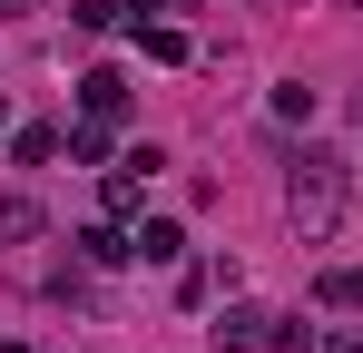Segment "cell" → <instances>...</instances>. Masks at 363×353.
Wrapping results in <instances>:
<instances>
[{"instance_id": "6", "label": "cell", "mask_w": 363, "mask_h": 353, "mask_svg": "<svg viewBox=\"0 0 363 353\" xmlns=\"http://www.w3.org/2000/svg\"><path fill=\"white\" fill-rule=\"evenodd\" d=\"M138 255H147V265H177V255H186V226H177V216H147V226H138Z\"/></svg>"}, {"instance_id": "12", "label": "cell", "mask_w": 363, "mask_h": 353, "mask_svg": "<svg viewBox=\"0 0 363 353\" xmlns=\"http://www.w3.org/2000/svg\"><path fill=\"white\" fill-rule=\"evenodd\" d=\"M138 40H147V59H167V69L186 59V30H157V20H138Z\"/></svg>"}, {"instance_id": "13", "label": "cell", "mask_w": 363, "mask_h": 353, "mask_svg": "<svg viewBox=\"0 0 363 353\" xmlns=\"http://www.w3.org/2000/svg\"><path fill=\"white\" fill-rule=\"evenodd\" d=\"M69 20H79V30H118V20H128V0H79Z\"/></svg>"}, {"instance_id": "7", "label": "cell", "mask_w": 363, "mask_h": 353, "mask_svg": "<svg viewBox=\"0 0 363 353\" xmlns=\"http://www.w3.org/2000/svg\"><path fill=\"white\" fill-rule=\"evenodd\" d=\"M314 304H324V314H354L363 304V265H334V275L314 285Z\"/></svg>"}, {"instance_id": "5", "label": "cell", "mask_w": 363, "mask_h": 353, "mask_svg": "<svg viewBox=\"0 0 363 353\" xmlns=\"http://www.w3.org/2000/svg\"><path fill=\"white\" fill-rule=\"evenodd\" d=\"M69 245H79L89 265H128V255H138V235H118V226H79Z\"/></svg>"}, {"instance_id": "15", "label": "cell", "mask_w": 363, "mask_h": 353, "mask_svg": "<svg viewBox=\"0 0 363 353\" xmlns=\"http://www.w3.org/2000/svg\"><path fill=\"white\" fill-rule=\"evenodd\" d=\"M354 118H363V99H354Z\"/></svg>"}, {"instance_id": "9", "label": "cell", "mask_w": 363, "mask_h": 353, "mask_svg": "<svg viewBox=\"0 0 363 353\" xmlns=\"http://www.w3.org/2000/svg\"><path fill=\"white\" fill-rule=\"evenodd\" d=\"M40 235V206L30 196H0V245H30Z\"/></svg>"}, {"instance_id": "1", "label": "cell", "mask_w": 363, "mask_h": 353, "mask_svg": "<svg viewBox=\"0 0 363 353\" xmlns=\"http://www.w3.org/2000/svg\"><path fill=\"white\" fill-rule=\"evenodd\" d=\"M285 216H295L304 245L334 235V216H344V157H334V147H304V157H295V176H285Z\"/></svg>"}, {"instance_id": "14", "label": "cell", "mask_w": 363, "mask_h": 353, "mask_svg": "<svg viewBox=\"0 0 363 353\" xmlns=\"http://www.w3.org/2000/svg\"><path fill=\"white\" fill-rule=\"evenodd\" d=\"M324 353H363V334H344V344H324Z\"/></svg>"}, {"instance_id": "4", "label": "cell", "mask_w": 363, "mask_h": 353, "mask_svg": "<svg viewBox=\"0 0 363 353\" xmlns=\"http://www.w3.org/2000/svg\"><path fill=\"white\" fill-rule=\"evenodd\" d=\"M79 108L89 118H128V79L118 69H89V79H79Z\"/></svg>"}, {"instance_id": "8", "label": "cell", "mask_w": 363, "mask_h": 353, "mask_svg": "<svg viewBox=\"0 0 363 353\" xmlns=\"http://www.w3.org/2000/svg\"><path fill=\"white\" fill-rule=\"evenodd\" d=\"M265 353H324V324H295V314H275V334H265Z\"/></svg>"}, {"instance_id": "10", "label": "cell", "mask_w": 363, "mask_h": 353, "mask_svg": "<svg viewBox=\"0 0 363 353\" xmlns=\"http://www.w3.org/2000/svg\"><path fill=\"white\" fill-rule=\"evenodd\" d=\"M10 157H20V167H50V157H60V128H20Z\"/></svg>"}, {"instance_id": "3", "label": "cell", "mask_w": 363, "mask_h": 353, "mask_svg": "<svg viewBox=\"0 0 363 353\" xmlns=\"http://www.w3.org/2000/svg\"><path fill=\"white\" fill-rule=\"evenodd\" d=\"M157 167H167L157 147H138L128 167H108V186H99V196H108V216H138V206H147V176H157Z\"/></svg>"}, {"instance_id": "11", "label": "cell", "mask_w": 363, "mask_h": 353, "mask_svg": "<svg viewBox=\"0 0 363 353\" xmlns=\"http://www.w3.org/2000/svg\"><path fill=\"white\" fill-rule=\"evenodd\" d=\"M69 157L99 167V157H108V118H79V128H69Z\"/></svg>"}, {"instance_id": "2", "label": "cell", "mask_w": 363, "mask_h": 353, "mask_svg": "<svg viewBox=\"0 0 363 353\" xmlns=\"http://www.w3.org/2000/svg\"><path fill=\"white\" fill-rule=\"evenodd\" d=\"M265 334H275L265 304H226V314L206 324V344H216V353H265Z\"/></svg>"}]
</instances>
